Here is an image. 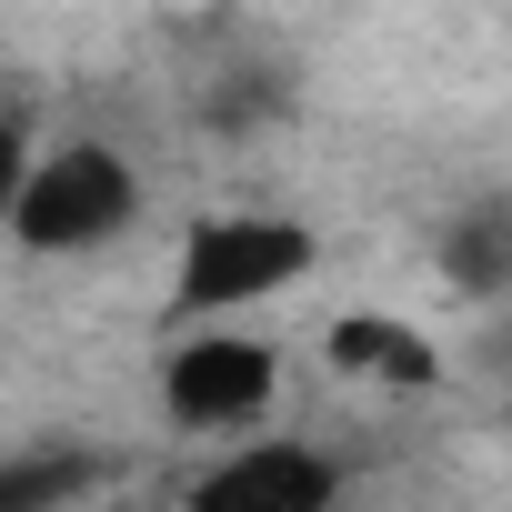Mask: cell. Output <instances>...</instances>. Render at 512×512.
Segmentation results:
<instances>
[{"instance_id": "52a82bcc", "label": "cell", "mask_w": 512, "mask_h": 512, "mask_svg": "<svg viewBox=\"0 0 512 512\" xmlns=\"http://www.w3.org/2000/svg\"><path fill=\"white\" fill-rule=\"evenodd\" d=\"M442 272L462 302H512V211L482 201V211H452L442 231Z\"/></svg>"}, {"instance_id": "5b68a950", "label": "cell", "mask_w": 512, "mask_h": 512, "mask_svg": "<svg viewBox=\"0 0 512 512\" xmlns=\"http://www.w3.org/2000/svg\"><path fill=\"white\" fill-rule=\"evenodd\" d=\"M322 362H332L342 382H372V392H432V382H442L432 332H412V322H392V312H342V322L322 332Z\"/></svg>"}, {"instance_id": "8992f818", "label": "cell", "mask_w": 512, "mask_h": 512, "mask_svg": "<svg viewBox=\"0 0 512 512\" xmlns=\"http://www.w3.org/2000/svg\"><path fill=\"white\" fill-rule=\"evenodd\" d=\"M111 452L91 442H21V452H0V512H81L101 492Z\"/></svg>"}, {"instance_id": "3957f363", "label": "cell", "mask_w": 512, "mask_h": 512, "mask_svg": "<svg viewBox=\"0 0 512 512\" xmlns=\"http://www.w3.org/2000/svg\"><path fill=\"white\" fill-rule=\"evenodd\" d=\"M282 402V352L241 322H181V342L161 352V422L181 442H241L262 432Z\"/></svg>"}, {"instance_id": "7a4b0ae2", "label": "cell", "mask_w": 512, "mask_h": 512, "mask_svg": "<svg viewBox=\"0 0 512 512\" xmlns=\"http://www.w3.org/2000/svg\"><path fill=\"white\" fill-rule=\"evenodd\" d=\"M312 262H322L312 221H292V211H211L171 251V322H241V312L282 302L292 282H312Z\"/></svg>"}, {"instance_id": "6da1fadb", "label": "cell", "mask_w": 512, "mask_h": 512, "mask_svg": "<svg viewBox=\"0 0 512 512\" xmlns=\"http://www.w3.org/2000/svg\"><path fill=\"white\" fill-rule=\"evenodd\" d=\"M151 211V181L121 141H41L21 201H11V241L31 262H91V251L131 241Z\"/></svg>"}, {"instance_id": "277c9868", "label": "cell", "mask_w": 512, "mask_h": 512, "mask_svg": "<svg viewBox=\"0 0 512 512\" xmlns=\"http://www.w3.org/2000/svg\"><path fill=\"white\" fill-rule=\"evenodd\" d=\"M352 472L332 442H302V432H241V442H211V462L171 492V512H342Z\"/></svg>"}, {"instance_id": "ba28073f", "label": "cell", "mask_w": 512, "mask_h": 512, "mask_svg": "<svg viewBox=\"0 0 512 512\" xmlns=\"http://www.w3.org/2000/svg\"><path fill=\"white\" fill-rule=\"evenodd\" d=\"M31 161H41V141H31V121H21V111H0V231H11V201H21V181H31Z\"/></svg>"}]
</instances>
